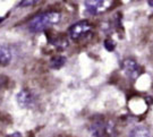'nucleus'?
Segmentation results:
<instances>
[{"mask_svg": "<svg viewBox=\"0 0 153 137\" xmlns=\"http://www.w3.org/2000/svg\"><path fill=\"white\" fill-rule=\"evenodd\" d=\"M61 21V14L59 11H44L34 16L28 23V30L32 33H41Z\"/></svg>", "mask_w": 153, "mask_h": 137, "instance_id": "obj_1", "label": "nucleus"}, {"mask_svg": "<svg viewBox=\"0 0 153 137\" xmlns=\"http://www.w3.org/2000/svg\"><path fill=\"white\" fill-rule=\"evenodd\" d=\"M90 132L94 137H116V125L111 120L97 119L90 125Z\"/></svg>", "mask_w": 153, "mask_h": 137, "instance_id": "obj_2", "label": "nucleus"}, {"mask_svg": "<svg viewBox=\"0 0 153 137\" xmlns=\"http://www.w3.org/2000/svg\"><path fill=\"white\" fill-rule=\"evenodd\" d=\"M92 31V25L88 21H79V22L73 24L68 28V35L74 41H79L84 39L90 32Z\"/></svg>", "mask_w": 153, "mask_h": 137, "instance_id": "obj_3", "label": "nucleus"}, {"mask_svg": "<svg viewBox=\"0 0 153 137\" xmlns=\"http://www.w3.org/2000/svg\"><path fill=\"white\" fill-rule=\"evenodd\" d=\"M121 69L125 76L131 81H136L142 74V68L134 59H125L121 62Z\"/></svg>", "mask_w": 153, "mask_h": 137, "instance_id": "obj_4", "label": "nucleus"}, {"mask_svg": "<svg viewBox=\"0 0 153 137\" xmlns=\"http://www.w3.org/2000/svg\"><path fill=\"white\" fill-rule=\"evenodd\" d=\"M111 5L110 1H105V0H88L84 2V8L85 11L90 14V15H99L105 11L109 6Z\"/></svg>", "mask_w": 153, "mask_h": 137, "instance_id": "obj_5", "label": "nucleus"}, {"mask_svg": "<svg viewBox=\"0 0 153 137\" xmlns=\"http://www.w3.org/2000/svg\"><path fill=\"white\" fill-rule=\"evenodd\" d=\"M16 100H17V103L19 104V107H22V108H30L35 102L34 95H33L32 92L30 90H27V88L21 90L17 93Z\"/></svg>", "mask_w": 153, "mask_h": 137, "instance_id": "obj_6", "label": "nucleus"}, {"mask_svg": "<svg viewBox=\"0 0 153 137\" xmlns=\"http://www.w3.org/2000/svg\"><path fill=\"white\" fill-rule=\"evenodd\" d=\"M128 137H151V132L148 127L138 125V126L134 127L129 132Z\"/></svg>", "mask_w": 153, "mask_h": 137, "instance_id": "obj_7", "label": "nucleus"}, {"mask_svg": "<svg viewBox=\"0 0 153 137\" xmlns=\"http://www.w3.org/2000/svg\"><path fill=\"white\" fill-rule=\"evenodd\" d=\"M11 61V51L8 47L0 44V66H7Z\"/></svg>", "mask_w": 153, "mask_h": 137, "instance_id": "obj_8", "label": "nucleus"}, {"mask_svg": "<svg viewBox=\"0 0 153 137\" xmlns=\"http://www.w3.org/2000/svg\"><path fill=\"white\" fill-rule=\"evenodd\" d=\"M66 61H67L66 57L60 56V55H57V56H53V57L50 59L49 65H50V67L53 68V69H60L61 67L66 64Z\"/></svg>", "mask_w": 153, "mask_h": 137, "instance_id": "obj_9", "label": "nucleus"}, {"mask_svg": "<svg viewBox=\"0 0 153 137\" xmlns=\"http://www.w3.org/2000/svg\"><path fill=\"white\" fill-rule=\"evenodd\" d=\"M49 41L51 44H53L57 48H60V49H64L68 45L67 39H65L64 36H53L52 39H50Z\"/></svg>", "mask_w": 153, "mask_h": 137, "instance_id": "obj_10", "label": "nucleus"}, {"mask_svg": "<svg viewBox=\"0 0 153 137\" xmlns=\"http://www.w3.org/2000/svg\"><path fill=\"white\" fill-rule=\"evenodd\" d=\"M34 4H36V1H34V0H31V1H22V2H19V6L24 7V6H32Z\"/></svg>", "mask_w": 153, "mask_h": 137, "instance_id": "obj_11", "label": "nucleus"}, {"mask_svg": "<svg viewBox=\"0 0 153 137\" xmlns=\"http://www.w3.org/2000/svg\"><path fill=\"white\" fill-rule=\"evenodd\" d=\"M9 137H22V134H21V133H14V134H11Z\"/></svg>", "mask_w": 153, "mask_h": 137, "instance_id": "obj_12", "label": "nucleus"}, {"mask_svg": "<svg viewBox=\"0 0 153 137\" xmlns=\"http://www.w3.org/2000/svg\"><path fill=\"white\" fill-rule=\"evenodd\" d=\"M4 82H6L5 77H4V76H0V86H1V85H4Z\"/></svg>", "mask_w": 153, "mask_h": 137, "instance_id": "obj_13", "label": "nucleus"}, {"mask_svg": "<svg viewBox=\"0 0 153 137\" xmlns=\"http://www.w3.org/2000/svg\"><path fill=\"white\" fill-rule=\"evenodd\" d=\"M149 5L152 6V8H153V1H149Z\"/></svg>", "mask_w": 153, "mask_h": 137, "instance_id": "obj_14", "label": "nucleus"}, {"mask_svg": "<svg viewBox=\"0 0 153 137\" xmlns=\"http://www.w3.org/2000/svg\"><path fill=\"white\" fill-rule=\"evenodd\" d=\"M58 137H61V136H58Z\"/></svg>", "mask_w": 153, "mask_h": 137, "instance_id": "obj_15", "label": "nucleus"}]
</instances>
